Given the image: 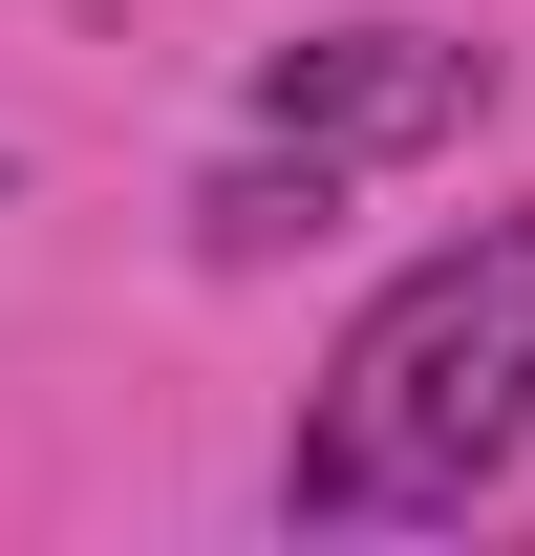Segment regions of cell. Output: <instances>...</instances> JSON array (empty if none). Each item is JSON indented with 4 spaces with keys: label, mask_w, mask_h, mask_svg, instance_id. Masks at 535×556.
<instances>
[{
    "label": "cell",
    "mask_w": 535,
    "mask_h": 556,
    "mask_svg": "<svg viewBox=\"0 0 535 556\" xmlns=\"http://www.w3.org/2000/svg\"><path fill=\"white\" fill-rule=\"evenodd\" d=\"M514 450H535V214H471L322 343L278 514L300 535H407V514H471Z\"/></svg>",
    "instance_id": "cell-1"
},
{
    "label": "cell",
    "mask_w": 535,
    "mask_h": 556,
    "mask_svg": "<svg viewBox=\"0 0 535 556\" xmlns=\"http://www.w3.org/2000/svg\"><path fill=\"white\" fill-rule=\"evenodd\" d=\"M471 108H493V43H450V22H322V43L258 65V129H278V150H343V172L450 150Z\"/></svg>",
    "instance_id": "cell-2"
},
{
    "label": "cell",
    "mask_w": 535,
    "mask_h": 556,
    "mask_svg": "<svg viewBox=\"0 0 535 556\" xmlns=\"http://www.w3.org/2000/svg\"><path fill=\"white\" fill-rule=\"evenodd\" d=\"M322 214H343V150H278V129H258V150L194 193V257H236V278H258V257H300Z\"/></svg>",
    "instance_id": "cell-3"
}]
</instances>
